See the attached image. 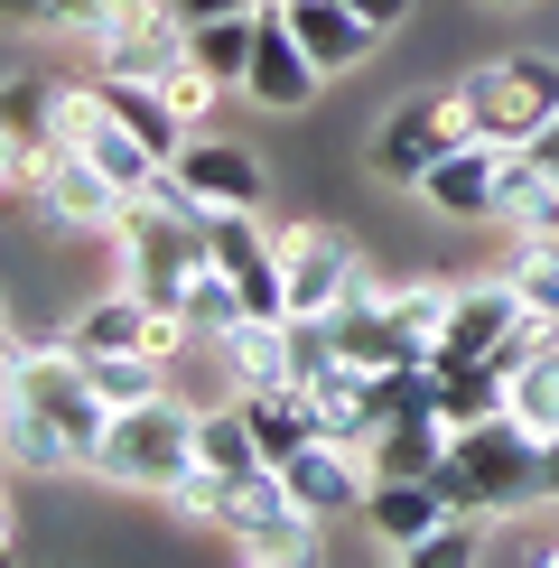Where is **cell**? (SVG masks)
<instances>
[{
	"label": "cell",
	"mask_w": 559,
	"mask_h": 568,
	"mask_svg": "<svg viewBox=\"0 0 559 568\" xmlns=\"http://www.w3.org/2000/svg\"><path fill=\"white\" fill-rule=\"evenodd\" d=\"M84 476H103L112 494H150V504H169V485L196 476V410H186L177 392L112 410V429H103V447H93Z\"/></svg>",
	"instance_id": "cell-1"
},
{
	"label": "cell",
	"mask_w": 559,
	"mask_h": 568,
	"mask_svg": "<svg viewBox=\"0 0 559 568\" xmlns=\"http://www.w3.org/2000/svg\"><path fill=\"white\" fill-rule=\"evenodd\" d=\"M457 93H466V122H476V140L522 150V140L559 112V57H550V47H512V57L466 65Z\"/></svg>",
	"instance_id": "cell-2"
},
{
	"label": "cell",
	"mask_w": 559,
	"mask_h": 568,
	"mask_svg": "<svg viewBox=\"0 0 559 568\" xmlns=\"http://www.w3.org/2000/svg\"><path fill=\"white\" fill-rule=\"evenodd\" d=\"M448 457L466 466V504H476L485 523H504V513L541 504V429H522L512 410L466 419V429L448 438Z\"/></svg>",
	"instance_id": "cell-3"
},
{
	"label": "cell",
	"mask_w": 559,
	"mask_h": 568,
	"mask_svg": "<svg viewBox=\"0 0 559 568\" xmlns=\"http://www.w3.org/2000/svg\"><path fill=\"white\" fill-rule=\"evenodd\" d=\"M29 205H38V233H47V243H112V233H122V215H131V186L103 178L75 140H57V150L38 159Z\"/></svg>",
	"instance_id": "cell-4"
},
{
	"label": "cell",
	"mask_w": 559,
	"mask_h": 568,
	"mask_svg": "<svg viewBox=\"0 0 559 568\" xmlns=\"http://www.w3.org/2000/svg\"><path fill=\"white\" fill-rule=\"evenodd\" d=\"M317 513L289 494V476L280 466H252V476H233L224 494V540L243 559H262V568H289V559H317Z\"/></svg>",
	"instance_id": "cell-5"
},
{
	"label": "cell",
	"mask_w": 559,
	"mask_h": 568,
	"mask_svg": "<svg viewBox=\"0 0 559 568\" xmlns=\"http://www.w3.org/2000/svg\"><path fill=\"white\" fill-rule=\"evenodd\" d=\"M457 140H476V122H466V93H457V84H419L410 103H392L383 131H373V178L419 186L438 159L457 150Z\"/></svg>",
	"instance_id": "cell-6"
},
{
	"label": "cell",
	"mask_w": 559,
	"mask_h": 568,
	"mask_svg": "<svg viewBox=\"0 0 559 568\" xmlns=\"http://www.w3.org/2000/svg\"><path fill=\"white\" fill-rule=\"evenodd\" d=\"M364 271L373 262H364V243L345 224H326V215L280 224V290H289V317H336Z\"/></svg>",
	"instance_id": "cell-7"
},
{
	"label": "cell",
	"mask_w": 559,
	"mask_h": 568,
	"mask_svg": "<svg viewBox=\"0 0 559 568\" xmlns=\"http://www.w3.org/2000/svg\"><path fill=\"white\" fill-rule=\"evenodd\" d=\"M10 392H19V400H38V410L84 447V466H93V447H103V429H112V400L93 392V373H84V354H75V345H65V336L29 345V354H19V383H10Z\"/></svg>",
	"instance_id": "cell-8"
},
{
	"label": "cell",
	"mask_w": 559,
	"mask_h": 568,
	"mask_svg": "<svg viewBox=\"0 0 559 568\" xmlns=\"http://www.w3.org/2000/svg\"><path fill=\"white\" fill-rule=\"evenodd\" d=\"M112 252H122V290H140L150 307H177L186 298V271L205 262V224H177V215L131 205L122 233H112Z\"/></svg>",
	"instance_id": "cell-9"
},
{
	"label": "cell",
	"mask_w": 559,
	"mask_h": 568,
	"mask_svg": "<svg viewBox=\"0 0 559 568\" xmlns=\"http://www.w3.org/2000/svg\"><path fill=\"white\" fill-rule=\"evenodd\" d=\"M317 93H326V75H317L308 47H298L289 10L262 0V38H252V65H243V103H262V112H308Z\"/></svg>",
	"instance_id": "cell-10"
},
{
	"label": "cell",
	"mask_w": 559,
	"mask_h": 568,
	"mask_svg": "<svg viewBox=\"0 0 559 568\" xmlns=\"http://www.w3.org/2000/svg\"><path fill=\"white\" fill-rule=\"evenodd\" d=\"M280 476L317 523H364V504H373V457L345 438H308L298 457H280Z\"/></svg>",
	"instance_id": "cell-11"
},
{
	"label": "cell",
	"mask_w": 559,
	"mask_h": 568,
	"mask_svg": "<svg viewBox=\"0 0 559 568\" xmlns=\"http://www.w3.org/2000/svg\"><path fill=\"white\" fill-rule=\"evenodd\" d=\"M522 326V290L495 271V280H457V307H448V336H438L429 364H495L504 336Z\"/></svg>",
	"instance_id": "cell-12"
},
{
	"label": "cell",
	"mask_w": 559,
	"mask_h": 568,
	"mask_svg": "<svg viewBox=\"0 0 559 568\" xmlns=\"http://www.w3.org/2000/svg\"><path fill=\"white\" fill-rule=\"evenodd\" d=\"M495 178H504V140H457L410 196L429 215H448V224H495Z\"/></svg>",
	"instance_id": "cell-13"
},
{
	"label": "cell",
	"mask_w": 559,
	"mask_h": 568,
	"mask_svg": "<svg viewBox=\"0 0 559 568\" xmlns=\"http://www.w3.org/2000/svg\"><path fill=\"white\" fill-rule=\"evenodd\" d=\"M169 169H177L186 186H196V205H205V215H215V205H262V196H271L262 159H252L243 140H215V131H186Z\"/></svg>",
	"instance_id": "cell-14"
},
{
	"label": "cell",
	"mask_w": 559,
	"mask_h": 568,
	"mask_svg": "<svg viewBox=\"0 0 559 568\" xmlns=\"http://www.w3.org/2000/svg\"><path fill=\"white\" fill-rule=\"evenodd\" d=\"M289 10L298 47L317 57V75H355V65H373V47H383V29L355 10V0H280Z\"/></svg>",
	"instance_id": "cell-15"
},
{
	"label": "cell",
	"mask_w": 559,
	"mask_h": 568,
	"mask_svg": "<svg viewBox=\"0 0 559 568\" xmlns=\"http://www.w3.org/2000/svg\"><path fill=\"white\" fill-rule=\"evenodd\" d=\"M438 523H448V494H438L429 476H373V504H364V531H373V550L410 559V550H419V540H429Z\"/></svg>",
	"instance_id": "cell-16"
},
{
	"label": "cell",
	"mask_w": 559,
	"mask_h": 568,
	"mask_svg": "<svg viewBox=\"0 0 559 568\" xmlns=\"http://www.w3.org/2000/svg\"><path fill=\"white\" fill-rule=\"evenodd\" d=\"M0 466H10V476H75V466H84V447L65 438L57 419L38 410V400L0 392Z\"/></svg>",
	"instance_id": "cell-17"
},
{
	"label": "cell",
	"mask_w": 559,
	"mask_h": 568,
	"mask_svg": "<svg viewBox=\"0 0 559 568\" xmlns=\"http://www.w3.org/2000/svg\"><path fill=\"white\" fill-rule=\"evenodd\" d=\"M215 364L233 392H271L289 383V317H262V307H243V317L215 336Z\"/></svg>",
	"instance_id": "cell-18"
},
{
	"label": "cell",
	"mask_w": 559,
	"mask_h": 568,
	"mask_svg": "<svg viewBox=\"0 0 559 568\" xmlns=\"http://www.w3.org/2000/svg\"><path fill=\"white\" fill-rule=\"evenodd\" d=\"M57 336L75 345V354H122V345H150V298H140V290H122V280H112L103 298H84L75 317L57 326Z\"/></svg>",
	"instance_id": "cell-19"
},
{
	"label": "cell",
	"mask_w": 559,
	"mask_h": 568,
	"mask_svg": "<svg viewBox=\"0 0 559 568\" xmlns=\"http://www.w3.org/2000/svg\"><path fill=\"white\" fill-rule=\"evenodd\" d=\"M495 224H504V233H559V178H550L531 150H504V178H495Z\"/></svg>",
	"instance_id": "cell-20"
},
{
	"label": "cell",
	"mask_w": 559,
	"mask_h": 568,
	"mask_svg": "<svg viewBox=\"0 0 559 568\" xmlns=\"http://www.w3.org/2000/svg\"><path fill=\"white\" fill-rule=\"evenodd\" d=\"M0 131L29 140V150H57L65 140V75H0Z\"/></svg>",
	"instance_id": "cell-21"
},
{
	"label": "cell",
	"mask_w": 559,
	"mask_h": 568,
	"mask_svg": "<svg viewBox=\"0 0 559 568\" xmlns=\"http://www.w3.org/2000/svg\"><path fill=\"white\" fill-rule=\"evenodd\" d=\"M448 419L429 410V400H410V410H392L383 419V438H373V476H429L438 457H448Z\"/></svg>",
	"instance_id": "cell-22"
},
{
	"label": "cell",
	"mask_w": 559,
	"mask_h": 568,
	"mask_svg": "<svg viewBox=\"0 0 559 568\" xmlns=\"http://www.w3.org/2000/svg\"><path fill=\"white\" fill-rule=\"evenodd\" d=\"M196 466L205 476H252V466H271L262 438H252V419H243V400H205L196 410Z\"/></svg>",
	"instance_id": "cell-23"
},
{
	"label": "cell",
	"mask_w": 559,
	"mask_h": 568,
	"mask_svg": "<svg viewBox=\"0 0 559 568\" xmlns=\"http://www.w3.org/2000/svg\"><path fill=\"white\" fill-rule=\"evenodd\" d=\"M252 38H262V10H224V19H186V57L205 75H224L243 93V65H252Z\"/></svg>",
	"instance_id": "cell-24"
},
{
	"label": "cell",
	"mask_w": 559,
	"mask_h": 568,
	"mask_svg": "<svg viewBox=\"0 0 559 568\" xmlns=\"http://www.w3.org/2000/svg\"><path fill=\"white\" fill-rule=\"evenodd\" d=\"M84 373H93V392H103L112 410H131V400H159V392H169L177 364H159L150 345H122V354H84Z\"/></svg>",
	"instance_id": "cell-25"
},
{
	"label": "cell",
	"mask_w": 559,
	"mask_h": 568,
	"mask_svg": "<svg viewBox=\"0 0 559 568\" xmlns=\"http://www.w3.org/2000/svg\"><path fill=\"white\" fill-rule=\"evenodd\" d=\"M429 373H438V419H448V429L504 410V364H429Z\"/></svg>",
	"instance_id": "cell-26"
},
{
	"label": "cell",
	"mask_w": 559,
	"mask_h": 568,
	"mask_svg": "<svg viewBox=\"0 0 559 568\" xmlns=\"http://www.w3.org/2000/svg\"><path fill=\"white\" fill-rule=\"evenodd\" d=\"M504 410L522 419V429H541V438L559 429V345L550 354H522V364L504 373Z\"/></svg>",
	"instance_id": "cell-27"
},
{
	"label": "cell",
	"mask_w": 559,
	"mask_h": 568,
	"mask_svg": "<svg viewBox=\"0 0 559 568\" xmlns=\"http://www.w3.org/2000/svg\"><path fill=\"white\" fill-rule=\"evenodd\" d=\"M177 307H186V326H196V345H215L224 326L243 317V290H233V271L215 262V252H205V262L186 271V298H177Z\"/></svg>",
	"instance_id": "cell-28"
},
{
	"label": "cell",
	"mask_w": 559,
	"mask_h": 568,
	"mask_svg": "<svg viewBox=\"0 0 559 568\" xmlns=\"http://www.w3.org/2000/svg\"><path fill=\"white\" fill-rule=\"evenodd\" d=\"M159 93H169V112H177L186 131H205V122H215V112H224V93H233V84H224V75H205L196 57H177L169 75H159Z\"/></svg>",
	"instance_id": "cell-29"
},
{
	"label": "cell",
	"mask_w": 559,
	"mask_h": 568,
	"mask_svg": "<svg viewBox=\"0 0 559 568\" xmlns=\"http://www.w3.org/2000/svg\"><path fill=\"white\" fill-rule=\"evenodd\" d=\"M448 307H457L448 280H402V290H392V317H402L429 354H438V336H448Z\"/></svg>",
	"instance_id": "cell-30"
},
{
	"label": "cell",
	"mask_w": 559,
	"mask_h": 568,
	"mask_svg": "<svg viewBox=\"0 0 559 568\" xmlns=\"http://www.w3.org/2000/svg\"><path fill=\"white\" fill-rule=\"evenodd\" d=\"M224 494H233V476H205V466H196V476L169 485V513L196 523V531H224Z\"/></svg>",
	"instance_id": "cell-31"
},
{
	"label": "cell",
	"mask_w": 559,
	"mask_h": 568,
	"mask_svg": "<svg viewBox=\"0 0 559 568\" xmlns=\"http://www.w3.org/2000/svg\"><path fill=\"white\" fill-rule=\"evenodd\" d=\"M112 10H122V0H47L29 29H47V38H84V47H93V38L112 29Z\"/></svg>",
	"instance_id": "cell-32"
},
{
	"label": "cell",
	"mask_w": 559,
	"mask_h": 568,
	"mask_svg": "<svg viewBox=\"0 0 559 568\" xmlns=\"http://www.w3.org/2000/svg\"><path fill=\"white\" fill-rule=\"evenodd\" d=\"M522 150H531V159H541V169L559 178V112H550V122H541V131H531V140H522Z\"/></svg>",
	"instance_id": "cell-33"
},
{
	"label": "cell",
	"mask_w": 559,
	"mask_h": 568,
	"mask_svg": "<svg viewBox=\"0 0 559 568\" xmlns=\"http://www.w3.org/2000/svg\"><path fill=\"white\" fill-rule=\"evenodd\" d=\"M355 10H364V19H373V29H383V38H392V29H402V19H410V0H355Z\"/></svg>",
	"instance_id": "cell-34"
},
{
	"label": "cell",
	"mask_w": 559,
	"mask_h": 568,
	"mask_svg": "<svg viewBox=\"0 0 559 568\" xmlns=\"http://www.w3.org/2000/svg\"><path fill=\"white\" fill-rule=\"evenodd\" d=\"M224 10H262V0H177V19H224Z\"/></svg>",
	"instance_id": "cell-35"
},
{
	"label": "cell",
	"mask_w": 559,
	"mask_h": 568,
	"mask_svg": "<svg viewBox=\"0 0 559 568\" xmlns=\"http://www.w3.org/2000/svg\"><path fill=\"white\" fill-rule=\"evenodd\" d=\"M541 504H559V429L541 438Z\"/></svg>",
	"instance_id": "cell-36"
},
{
	"label": "cell",
	"mask_w": 559,
	"mask_h": 568,
	"mask_svg": "<svg viewBox=\"0 0 559 568\" xmlns=\"http://www.w3.org/2000/svg\"><path fill=\"white\" fill-rule=\"evenodd\" d=\"M19 354H29V345H10V326H0V392L19 383Z\"/></svg>",
	"instance_id": "cell-37"
},
{
	"label": "cell",
	"mask_w": 559,
	"mask_h": 568,
	"mask_svg": "<svg viewBox=\"0 0 559 568\" xmlns=\"http://www.w3.org/2000/svg\"><path fill=\"white\" fill-rule=\"evenodd\" d=\"M38 10H47V0H0V19H19V29H29Z\"/></svg>",
	"instance_id": "cell-38"
},
{
	"label": "cell",
	"mask_w": 559,
	"mask_h": 568,
	"mask_svg": "<svg viewBox=\"0 0 559 568\" xmlns=\"http://www.w3.org/2000/svg\"><path fill=\"white\" fill-rule=\"evenodd\" d=\"M485 10H531V0H485Z\"/></svg>",
	"instance_id": "cell-39"
},
{
	"label": "cell",
	"mask_w": 559,
	"mask_h": 568,
	"mask_svg": "<svg viewBox=\"0 0 559 568\" xmlns=\"http://www.w3.org/2000/svg\"><path fill=\"white\" fill-rule=\"evenodd\" d=\"M0 326H10V317H0Z\"/></svg>",
	"instance_id": "cell-40"
}]
</instances>
